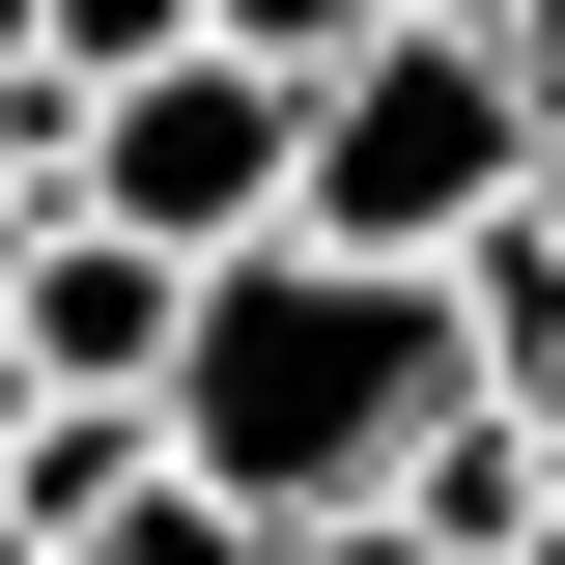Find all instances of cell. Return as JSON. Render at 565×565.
I'll return each instance as SVG.
<instances>
[{"mask_svg": "<svg viewBox=\"0 0 565 565\" xmlns=\"http://www.w3.org/2000/svg\"><path fill=\"white\" fill-rule=\"evenodd\" d=\"M452 396H481V367H452V282H424V255L255 226V255H199V311H170V481H226L255 537L396 509V452H424Z\"/></svg>", "mask_w": 565, "mask_h": 565, "instance_id": "cell-1", "label": "cell"}, {"mask_svg": "<svg viewBox=\"0 0 565 565\" xmlns=\"http://www.w3.org/2000/svg\"><path fill=\"white\" fill-rule=\"evenodd\" d=\"M481 199H537V85H509V29H367V57H311V141H282V226L311 255H452Z\"/></svg>", "mask_w": 565, "mask_h": 565, "instance_id": "cell-2", "label": "cell"}, {"mask_svg": "<svg viewBox=\"0 0 565 565\" xmlns=\"http://www.w3.org/2000/svg\"><path fill=\"white\" fill-rule=\"evenodd\" d=\"M282 141H311V85L199 29V57H141V85H85V114H57V199L141 226V255H255V226H282Z\"/></svg>", "mask_w": 565, "mask_h": 565, "instance_id": "cell-3", "label": "cell"}, {"mask_svg": "<svg viewBox=\"0 0 565 565\" xmlns=\"http://www.w3.org/2000/svg\"><path fill=\"white\" fill-rule=\"evenodd\" d=\"M170 311H199V255H141V226H29V255H0V340L57 367V396H170Z\"/></svg>", "mask_w": 565, "mask_h": 565, "instance_id": "cell-4", "label": "cell"}, {"mask_svg": "<svg viewBox=\"0 0 565 565\" xmlns=\"http://www.w3.org/2000/svg\"><path fill=\"white\" fill-rule=\"evenodd\" d=\"M537 509H565V396H452V424L396 452V537H452V565H509Z\"/></svg>", "mask_w": 565, "mask_h": 565, "instance_id": "cell-5", "label": "cell"}, {"mask_svg": "<svg viewBox=\"0 0 565 565\" xmlns=\"http://www.w3.org/2000/svg\"><path fill=\"white\" fill-rule=\"evenodd\" d=\"M424 282H452V367L481 396H565V199H481Z\"/></svg>", "mask_w": 565, "mask_h": 565, "instance_id": "cell-6", "label": "cell"}, {"mask_svg": "<svg viewBox=\"0 0 565 565\" xmlns=\"http://www.w3.org/2000/svg\"><path fill=\"white\" fill-rule=\"evenodd\" d=\"M0 57H29V85L85 114V85H141V57H199V0H0Z\"/></svg>", "mask_w": 565, "mask_h": 565, "instance_id": "cell-7", "label": "cell"}, {"mask_svg": "<svg viewBox=\"0 0 565 565\" xmlns=\"http://www.w3.org/2000/svg\"><path fill=\"white\" fill-rule=\"evenodd\" d=\"M57 565H255V509H226V481H170V452H141V481H114V509H85V537H57Z\"/></svg>", "mask_w": 565, "mask_h": 565, "instance_id": "cell-8", "label": "cell"}, {"mask_svg": "<svg viewBox=\"0 0 565 565\" xmlns=\"http://www.w3.org/2000/svg\"><path fill=\"white\" fill-rule=\"evenodd\" d=\"M199 29H226V57H282V85H311V57H367L396 0H199Z\"/></svg>", "mask_w": 565, "mask_h": 565, "instance_id": "cell-9", "label": "cell"}, {"mask_svg": "<svg viewBox=\"0 0 565 565\" xmlns=\"http://www.w3.org/2000/svg\"><path fill=\"white\" fill-rule=\"evenodd\" d=\"M255 565H452V537H396V509H311V537H255Z\"/></svg>", "mask_w": 565, "mask_h": 565, "instance_id": "cell-10", "label": "cell"}, {"mask_svg": "<svg viewBox=\"0 0 565 565\" xmlns=\"http://www.w3.org/2000/svg\"><path fill=\"white\" fill-rule=\"evenodd\" d=\"M509 85H537V114H565V0H509Z\"/></svg>", "mask_w": 565, "mask_h": 565, "instance_id": "cell-11", "label": "cell"}, {"mask_svg": "<svg viewBox=\"0 0 565 565\" xmlns=\"http://www.w3.org/2000/svg\"><path fill=\"white\" fill-rule=\"evenodd\" d=\"M29 396H57V367H29V340H0V452H29Z\"/></svg>", "mask_w": 565, "mask_h": 565, "instance_id": "cell-12", "label": "cell"}, {"mask_svg": "<svg viewBox=\"0 0 565 565\" xmlns=\"http://www.w3.org/2000/svg\"><path fill=\"white\" fill-rule=\"evenodd\" d=\"M424 29H509V0H424Z\"/></svg>", "mask_w": 565, "mask_h": 565, "instance_id": "cell-13", "label": "cell"}, {"mask_svg": "<svg viewBox=\"0 0 565 565\" xmlns=\"http://www.w3.org/2000/svg\"><path fill=\"white\" fill-rule=\"evenodd\" d=\"M537 199H565V114H537Z\"/></svg>", "mask_w": 565, "mask_h": 565, "instance_id": "cell-14", "label": "cell"}]
</instances>
